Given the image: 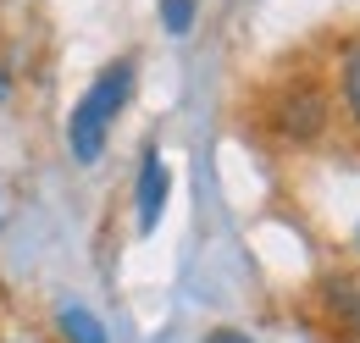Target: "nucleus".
<instances>
[{
    "label": "nucleus",
    "mask_w": 360,
    "mask_h": 343,
    "mask_svg": "<svg viewBox=\"0 0 360 343\" xmlns=\"http://www.w3.org/2000/svg\"><path fill=\"white\" fill-rule=\"evenodd\" d=\"M194 17H200V0H161V28L172 39H183L194 28Z\"/></svg>",
    "instance_id": "nucleus-7"
},
{
    "label": "nucleus",
    "mask_w": 360,
    "mask_h": 343,
    "mask_svg": "<svg viewBox=\"0 0 360 343\" xmlns=\"http://www.w3.org/2000/svg\"><path fill=\"white\" fill-rule=\"evenodd\" d=\"M56 332H61V343H105V327H100V316L89 304H61L56 310Z\"/></svg>",
    "instance_id": "nucleus-4"
},
{
    "label": "nucleus",
    "mask_w": 360,
    "mask_h": 343,
    "mask_svg": "<svg viewBox=\"0 0 360 343\" xmlns=\"http://www.w3.org/2000/svg\"><path fill=\"white\" fill-rule=\"evenodd\" d=\"M6 94H11V89H6V78H0V100H6Z\"/></svg>",
    "instance_id": "nucleus-9"
},
{
    "label": "nucleus",
    "mask_w": 360,
    "mask_h": 343,
    "mask_svg": "<svg viewBox=\"0 0 360 343\" xmlns=\"http://www.w3.org/2000/svg\"><path fill=\"white\" fill-rule=\"evenodd\" d=\"M167 194H172V167H167V155L150 144V150L139 155V183H134V221H139L144 238L161 227V216H167Z\"/></svg>",
    "instance_id": "nucleus-3"
},
{
    "label": "nucleus",
    "mask_w": 360,
    "mask_h": 343,
    "mask_svg": "<svg viewBox=\"0 0 360 343\" xmlns=\"http://www.w3.org/2000/svg\"><path fill=\"white\" fill-rule=\"evenodd\" d=\"M327 310L344 321V332L360 343V283H333L327 288Z\"/></svg>",
    "instance_id": "nucleus-6"
},
{
    "label": "nucleus",
    "mask_w": 360,
    "mask_h": 343,
    "mask_svg": "<svg viewBox=\"0 0 360 343\" xmlns=\"http://www.w3.org/2000/svg\"><path fill=\"white\" fill-rule=\"evenodd\" d=\"M128 94H134V56H117L111 67H100L94 84L78 94V105H72V117H67V150H72L78 167H94V161L105 155L111 122L122 117Z\"/></svg>",
    "instance_id": "nucleus-1"
},
{
    "label": "nucleus",
    "mask_w": 360,
    "mask_h": 343,
    "mask_svg": "<svg viewBox=\"0 0 360 343\" xmlns=\"http://www.w3.org/2000/svg\"><path fill=\"white\" fill-rule=\"evenodd\" d=\"M217 343H255V338H244V332H217Z\"/></svg>",
    "instance_id": "nucleus-8"
},
{
    "label": "nucleus",
    "mask_w": 360,
    "mask_h": 343,
    "mask_svg": "<svg viewBox=\"0 0 360 343\" xmlns=\"http://www.w3.org/2000/svg\"><path fill=\"white\" fill-rule=\"evenodd\" d=\"M333 122V94L316 84V78H288L266 100V128L283 144H316Z\"/></svg>",
    "instance_id": "nucleus-2"
},
{
    "label": "nucleus",
    "mask_w": 360,
    "mask_h": 343,
    "mask_svg": "<svg viewBox=\"0 0 360 343\" xmlns=\"http://www.w3.org/2000/svg\"><path fill=\"white\" fill-rule=\"evenodd\" d=\"M355 250H360V233H355Z\"/></svg>",
    "instance_id": "nucleus-10"
},
{
    "label": "nucleus",
    "mask_w": 360,
    "mask_h": 343,
    "mask_svg": "<svg viewBox=\"0 0 360 343\" xmlns=\"http://www.w3.org/2000/svg\"><path fill=\"white\" fill-rule=\"evenodd\" d=\"M338 94H344V117L360 128V39H349L338 56Z\"/></svg>",
    "instance_id": "nucleus-5"
}]
</instances>
